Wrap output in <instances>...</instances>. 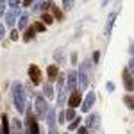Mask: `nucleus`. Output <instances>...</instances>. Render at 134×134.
Here are the masks:
<instances>
[{
  "label": "nucleus",
  "mask_w": 134,
  "mask_h": 134,
  "mask_svg": "<svg viewBox=\"0 0 134 134\" xmlns=\"http://www.w3.org/2000/svg\"><path fill=\"white\" fill-rule=\"evenodd\" d=\"M11 98H13V105H14L18 116H23L27 105H29V97H27V91H25V86L20 81L11 82Z\"/></svg>",
  "instance_id": "obj_1"
},
{
  "label": "nucleus",
  "mask_w": 134,
  "mask_h": 134,
  "mask_svg": "<svg viewBox=\"0 0 134 134\" xmlns=\"http://www.w3.org/2000/svg\"><path fill=\"white\" fill-rule=\"evenodd\" d=\"M91 66H93L91 57H86V59H84L82 63H79V66H77V75H79V90H81V91H88V88H90Z\"/></svg>",
  "instance_id": "obj_2"
},
{
  "label": "nucleus",
  "mask_w": 134,
  "mask_h": 134,
  "mask_svg": "<svg viewBox=\"0 0 134 134\" xmlns=\"http://www.w3.org/2000/svg\"><path fill=\"white\" fill-rule=\"evenodd\" d=\"M34 114H36V118L38 120H45V116H47V109H48V100L43 97V93H36L34 95Z\"/></svg>",
  "instance_id": "obj_3"
},
{
  "label": "nucleus",
  "mask_w": 134,
  "mask_h": 134,
  "mask_svg": "<svg viewBox=\"0 0 134 134\" xmlns=\"http://www.w3.org/2000/svg\"><path fill=\"white\" fill-rule=\"evenodd\" d=\"M27 75H29V81H31L32 84H34V88L36 86H41L45 81H43V72L41 68L38 66V64H29V68H27Z\"/></svg>",
  "instance_id": "obj_4"
},
{
  "label": "nucleus",
  "mask_w": 134,
  "mask_h": 134,
  "mask_svg": "<svg viewBox=\"0 0 134 134\" xmlns=\"http://www.w3.org/2000/svg\"><path fill=\"white\" fill-rule=\"evenodd\" d=\"M20 14H21V7L20 9H7L5 14H4V25H5L7 29H14L16 23H18Z\"/></svg>",
  "instance_id": "obj_5"
},
{
  "label": "nucleus",
  "mask_w": 134,
  "mask_h": 134,
  "mask_svg": "<svg viewBox=\"0 0 134 134\" xmlns=\"http://www.w3.org/2000/svg\"><path fill=\"white\" fill-rule=\"evenodd\" d=\"M95 102H97V93L93 91H86V95H84V98H82V104H81V111L82 113H91V109H93V105H95Z\"/></svg>",
  "instance_id": "obj_6"
},
{
  "label": "nucleus",
  "mask_w": 134,
  "mask_h": 134,
  "mask_svg": "<svg viewBox=\"0 0 134 134\" xmlns=\"http://www.w3.org/2000/svg\"><path fill=\"white\" fill-rule=\"evenodd\" d=\"M84 125L91 131V132H97L100 129V114L98 113H88V116L84 118Z\"/></svg>",
  "instance_id": "obj_7"
},
{
  "label": "nucleus",
  "mask_w": 134,
  "mask_h": 134,
  "mask_svg": "<svg viewBox=\"0 0 134 134\" xmlns=\"http://www.w3.org/2000/svg\"><path fill=\"white\" fill-rule=\"evenodd\" d=\"M66 90H68V93L79 90V75H77L75 68H72L70 72H66Z\"/></svg>",
  "instance_id": "obj_8"
},
{
  "label": "nucleus",
  "mask_w": 134,
  "mask_h": 134,
  "mask_svg": "<svg viewBox=\"0 0 134 134\" xmlns=\"http://www.w3.org/2000/svg\"><path fill=\"white\" fill-rule=\"evenodd\" d=\"M122 84H124V90L127 93H134V75L129 72L127 66L122 70Z\"/></svg>",
  "instance_id": "obj_9"
},
{
  "label": "nucleus",
  "mask_w": 134,
  "mask_h": 134,
  "mask_svg": "<svg viewBox=\"0 0 134 134\" xmlns=\"http://www.w3.org/2000/svg\"><path fill=\"white\" fill-rule=\"evenodd\" d=\"M82 98H84V93L81 90H75L68 95V100H66V105L68 107H73V109H77V107H81V104H82Z\"/></svg>",
  "instance_id": "obj_10"
},
{
  "label": "nucleus",
  "mask_w": 134,
  "mask_h": 134,
  "mask_svg": "<svg viewBox=\"0 0 134 134\" xmlns=\"http://www.w3.org/2000/svg\"><path fill=\"white\" fill-rule=\"evenodd\" d=\"M57 107L48 104V109H47V116H45V122L48 125V129H57Z\"/></svg>",
  "instance_id": "obj_11"
},
{
  "label": "nucleus",
  "mask_w": 134,
  "mask_h": 134,
  "mask_svg": "<svg viewBox=\"0 0 134 134\" xmlns=\"http://www.w3.org/2000/svg\"><path fill=\"white\" fill-rule=\"evenodd\" d=\"M68 90H66V86H63V88H55V107H59L63 109V105L66 104L68 100Z\"/></svg>",
  "instance_id": "obj_12"
},
{
  "label": "nucleus",
  "mask_w": 134,
  "mask_h": 134,
  "mask_svg": "<svg viewBox=\"0 0 134 134\" xmlns=\"http://www.w3.org/2000/svg\"><path fill=\"white\" fill-rule=\"evenodd\" d=\"M116 16H118V11H111L107 20H105V27H104V34L105 38L109 40L111 38V32H113V27H114V21H116Z\"/></svg>",
  "instance_id": "obj_13"
},
{
  "label": "nucleus",
  "mask_w": 134,
  "mask_h": 134,
  "mask_svg": "<svg viewBox=\"0 0 134 134\" xmlns=\"http://www.w3.org/2000/svg\"><path fill=\"white\" fill-rule=\"evenodd\" d=\"M59 73H61V70H59V66H57L55 63L48 64V66H47V81L54 84V82H55V79L59 77Z\"/></svg>",
  "instance_id": "obj_14"
},
{
  "label": "nucleus",
  "mask_w": 134,
  "mask_h": 134,
  "mask_svg": "<svg viewBox=\"0 0 134 134\" xmlns=\"http://www.w3.org/2000/svg\"><path fill=\"white\" fill-rule=\"evenodd\" d=\"M41 88H43V97H45L47 100H54V98H55V86L52 82L45 81V82L41 84Z\"/></svg>",
  "instance_id": "obj_15"
},
{
  "label": "nucleus",
  "mask_w": 134,
  "mask_h": 134,
  "mask_svg": "<svg viewBox=\"0 0 134 134\" xmlns=\"http://www.w3.org/2000/svg\"><path fill=\"white\" fill-rule=\"evenodd\" d=\"M23 132H25V127L21 124L20 116L11 118V134H23Z\"/></svg>",
  "instance_id": "obj_16"
},
{
  "label": "nucleus",
  "mask_w": 134,
  "mask_h": 134,
  "mask_svg": "<svg viewBox=\"0 0 134 134\" xmlns=\"http://www.w3.org/2000/svg\"><path fill=\"white\" fill-rule=\"evenodd\" d=\"M66 61H68V59H66V50H64V47L55 48V50H54V63L59 66V64H64Z\"/></svg>",
  "instance_id": "obj_17"
},
{
  "label": "nucleus",
  "mask_w": 134,
  "mask_h": 134,
  "mask_svg": "<svg viewBox=\"0 0 134 134\" xmlns=\"http://www.w3.org/2000/svg\"><path fill=\"white\" fill-rule=\"evenodd\" d=\"M31 16H29V13H21L20 14V18H18V23H16V29L20 32H23L29 25H31V20H29Z\"/></svg>",
  "instance_id": "obj_18"
},
{
  "label": "nucleus",
  "mask_w": 134,
  "mask_h": 134,
  "mask_svg": "<svg viewBox=\"0 0 134 134\" xmlns=\"http://www.w3.org/2000/svg\"><path fill=\"white\" fill-rule=\"evenodd\" d=\"M36 34H38V32L34 31V27H32V23H31V25H29L25 31L21 32V41H23V43H31V41H34Z\"/></svg>",
  "instance_id": "obj_19"
},
{
  "label": "nucleus",
  "mask_w": 134,
  "mask_h": 134,
  "mask_svg": "<svg viewBox=\"0 0 134 134\" xmlns=\"http://www.w3.org/2000/svg\"><path fill=\"white\" fill-rule=\"evenodd\" d=\"M82 124H84V118H82V116H77L75 120L68 122V127H66V129H68V132H75V131H77Z\"/></svg>",
  "instance_id": "obj_20"
},
{
  "label": "nucleus",
  "mask_w": 134,
  "mask_h": 134,
  "mask_svg": "<svg viewBox=\"0 0 134 134\" xmlns=\"http://www.w3.org/2000/svg\"><path fill=\"white\" fill-rule=\"evenodd\" d=\"M40 20H41L47 27H50V25L55 23V18H54V14H52V13H41V14H40Z\"/></svg>",
  "instance_id": "obj_21"
},
{
  "label": "nucleus",
  "mask_w": 134,
  "mask_h": 134,
  "mask_svg": "<svg viewBox=\"0 0 134 134\" xmlns=\"http://www.w3.org/2000/svg\"><path fill=\"white\" fill-rule=\"evenodd\" d=\"M122 102L124 105L129 109V111H134V100H132V93H125L124 97H122Z\"/></svg>",
  "instance_id": "obj_22"
},
{
  "label": "nucleus",
  "mask_w": 134,
  "mask_h": 134,
  "mask_svg": "<svg viewBox=\"0 0 134 134\" xmlns=\"http://www.w3.org/2000/svg\"><path fill=\"white\" fill-rule=\"evenodd\" d=\"M50 13L54 14L55 21H63V20H64V11H63L59 5H55V4H54V7L50 9Z\"/></svg>",
  "instance_id": "obj_23"
},
{
  "label": "nucleus",
  "mask_w": 134,
  "mask_h": 134,
  "mask_svg": "<svg viewBox=\"0 0 134 134\" xmlns=\"http://www.w3.org/2000/svg\"><path fill=\"white\" fill-rule=\"evenodd\" d=\"M32 27H34V31L38 32V34H43V32H47V29H48L41 20H34L32 21Z\"/></svg>",
  "instance_id": "obj_24"
},
{
  "label": "nucleus",
  "mask_w": 134,
  "mask_h": 134,
  "mask_svg": "<svg viewBox=\"0 0 134 134\" xmlns=\"http://www.w3.org/2000/svg\"><path fill=\"white\" fill-rule=\"evenodd\" d=\"M64 114H66V122H72L75 120L79 114H77V109H73V107H68V109H64Z\"/></svg>",
  "instance_id": "obj_25"
},
{
  "label": "nucleus",
  "mask_w": 134,
  "mask_h": 134,
  "mask_svg": "<svg viewBox=\"0 0 134 134\" xmlns=\"http://www.w3.org/2000/svg\"><path fill=\"white\" fill-rule=\"evenodd\" d=\"M7 36H9L11 41H18V40L21 38V32L18 31L16 27H14V29H11V31H9V34H7Z\"/></svg>",
  "instance_id": "obj_26"
},
{
  "label": "nucleus",
  "mask_w": 134,
  "mask_h": 134,
  "mask_svg": "<svg viewBox=\"0 0 134 134\" xmlns=\"http://www.w3.org/2000/svg\"><path fill=\"white\" fill-rule=\"evenodd\" d=\"M61 5L63 11H72L73 5H75V0H61Z\"/></svg>",
  "instance_id": "obj_27"
},
{
  "label": "nucleus",
  "mask_w": 134,
  "mask_h": 134,
  "mask_svg": "<svg viewBox=\"0 0 134 134\" xmlns=\"http://www.w3.org/2000/svg\"><path fill=\"white\" fill-rule=\"evenodd\" d=\"M68 63L72 64V66H79V54L73 50L70 52V57H68Z\"/></svg>",
  "instance_id": "obj_28"
},
{
  "label": "nucleus",
  "mask_w": 134,
  "mask_h": 134,
  "mask_svg": "<svg viewBox=\"0 0 134 134\" xmlns=\"http://www.w3.org/2000/svg\"><path fill=\"white\" fill-rule=\"evenodd\" d=\"M100 57H102V52H100V50H93L91 61H93V64H95V66H97V64H100Z\"/></svg>",
  "instance_id": "obj_29"
},
{
  "label": "nucleus",
  "mask_w": 134,
  "mask_h": 134,
  "mask_svg": "<svg viewBox=\"0 0 134 134\" xmlns=\"http://www.w3.org/2000/svg\"><path fill=\"white\" fill-rule=\"evenodd\" d=\"M66 124V114H64V109H59L57 111V125H64Z\"/></svg>",
  "instance_id": "obj_30"
},
{
  "label": "nucleus",
  "mask_w": 134,
  "mask_h": 134,
  "mask_svg": "<svg viewBox=\"0 0 134 134\" xmlns=\"http://www.w3.org/2000/svg\"><path fill=\"white\" fill-rule=\"evenodd\" d=\"M9 9H20L21 7V0H7Z\"/></svg>",
  "instance_id": "obj_31"
},
{
  "label": "nucleus",
  "mask_w": 134,
  "mask_h": 134,
  "mask_svg": "<svg viewBox=\"0 0 134 134\" xmlns=\"http://www.w3.org/2000/svg\"><path fill=\"white\" fill-rule=\"evenodd\" d=\"M5 36H7V27L4 25V21H0V41L5 40Z\"/></svg>",
  "instance_id": "obj_32"
},
{
  "label": "nucleus",
  "mask_w": 134,
  "mask_h": 134,
  "mask_svg": "<svg viewBox=\"0 0 134 134\" xmlns=\"http://www.w3.org/2000/svg\"><path fill=\"white\" fill-rule=\"evenodd\" d=\"M114 90H116V84H114L113 81H107V82H105V91L107 93H114Z\"/></svg>",
  "instance_id": "obj_33"
},
{
  "label": "nucleus",
  "mask_w": 134,
  "mask_h": 134,
  "mask_svg": "<svg viewBox=\"0 0 134 134\" xmlns=\"http://www.w3.org/2000/svg\"><path fill=\"white\" fill-rule=\"evenodd\" d=\"M75 134H91V131H90V129H88V127L82 124L79 129H77V131H75Z\"/></svg>",
  "instance_id": "obj_34"
},
{
  "label": "nucleus",
  "mask_w": 134,
  "mask_h": 134,
  "mask_svg": "<svg viewBox=\"0 0 134 134\" xmlns=\"http://www.w3.org/2000/svg\"><path fill=\"white\" fill-rule=\"evenodd\" d=\"M5 5H7V0H0V18H4L5 14Z\"/></svg>",
  "instance_id": "obj_35"
},
{
  "label": "nucleus",
  "mask_w": 134,
  "mask_h": 134,
  "mask_svg": "<svg viewBox=\"0 0 134 134\" xmlns=\"http://www.w3.org/2000/svg\"><path fill=\"white\" fill-rule=\"evenodd\" d=\"M34 2H36V0H21V7H25V9H31Z\"/></svg>",
  "instance_id": "obj_36"
},
{
  "label": "nucleus",
  "mask_w": 134,
  "mask_h": 134,
  "mask_svg": "<svg viewBox=\"0 0 134 134\" xmlns=\"http://www.w3.org/2000/svg\"><path fill=\"white\" fill-rule=\"evenodd\" d=\"M127 68H129V72L134 75V57H131V59H129V63H127Z\"/></svg>",
  "instance_id": "obj_37"
},
{
  "label": "nucleus",
  "mask_w": 134,
  "mask_h": 134,
  "mask_svg": "<svg viewBox=\"0 0 134 134\" xmlns=\"http://www.w3.org/2000/svg\"><path fill=\"white\" fill-rule=\"evenodd\" d=\"M129 54H131V57H134V43L129 47Z\"/></svg>",
  "instance_id": "obj_38"
},
{
  "label": "nucleus",
  "mask_w": 134,
  "mask_h": 134,
  "mask_svg": "<svg viewBox=\"0 0 134 134\" xmlns=\"http://www.w3.org/2000/svg\"><path fill=\"white\" fill-rule=\"evenodd\" d=\"M48 134H59L57 129H48Z\"/></svg>",
  "instance_id": "obj_39"
},
{
  "label": "nucleus",
  "mask_w": 134,
  "mask_h": 134,
  "mask_svg": "<svg viewBox=\"0 0 134 134\" xmlns=\"http://www.w3.org/2000/svg\"><path fill=\"white\" fill-rule=\"evenodd\" d=\"M109 2H111V0H102V5H107Z\"/></svg>",
  "instance_id": "obj_40"
},
{
  "label": "nucleus",
  "mask_w": 134,
  "mask_h": 134,
  "mask_svg": "<svg viewBox=\"0 0 134 134\" xmlns=\"http://www.w3.org/2000/svg\"><path fill=\"white\" fill-rule=\"evenodd\" d=\"M59 134H70V132H68V131H66V132H59Z\"/></svg>",
  "instance_id": "obj_41"
},
{
  "label": "nucleus",
  "mask_w": 134,
  "mask_h": 134,
  "mask_svg": "<svg viewBox=\"0 0 134 134\" xmlns=\"http://www.w3.org/2000/svg\"><path fill=\"white\" fill-rule=\"evenodd\" d=\"M132 100H134V93H132Z\"/></svg>",
  "instance_id": "obj_42"
}]
</instances>
